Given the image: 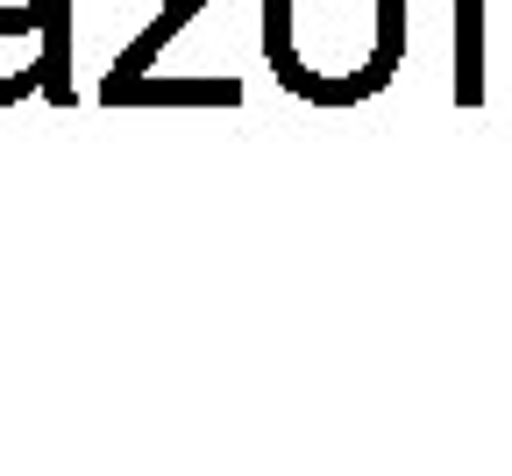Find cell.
Segmentation results:
<instances>
[{
    "label": "cell",
    "mask_w": 512,
    "mask_h": 476,
    "mask_svg": "<svg viewBox=\"0 0 512 476\" xmlns=\"http://www.w3.org/2000/svg\"><path fill=\"white\" fill-rule=\"evenodd\" d=\"M264 57L306 107H363L406 57V0H264Z\"/></svg>",
    "instance_id": "cell-1"
},
{
    "label": "cell",
    "mask_w": 512,
    "mask_h": 476,
    "mask_svg": "<svg viewBox=\"0 0 512 476\" xmlns=\"http://www.w3.org/2000/svg\"><path fill=\"white\" fill-rule=\"evenodd\" d=\"M72 0H15L0 8V107L29 93L72 100Z\"/></svg>",
    "instance_id": "cell-2"
},
{
    "label": "cell",
    "mask_w": 512,
    "mask_h": 476,
    "mask_svg": "<svg viewBox=\"0 0 512 476\" xmlns=\"http://www.w3.org/2000/svg\"><path fill=\"white\" fill-rule=\"evenodd\" d=\"M107 107H242V79L228 72H192V79H143L114 93Z\"/></svg>",
    "instance_id": "cell-3"
},
{
    "label": "cell",
    "mask_w": 512,
    "mask_h": 476,
    "mask_svg": "<svg viewBox=\"0 0 512 476\" xmlns=\"http://www.w3.org/2000/svg\"><path fill=\"white\" fill-rule=\"evenodd\" d=\"M456 100L463 107L484 100V0H463V22H456Z\"/></svg>",
    "instance_id": "cell-4"
}]
</instances>
